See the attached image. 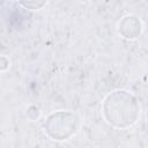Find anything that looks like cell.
<instances>
[{"label":"cell","instance_id":"2","mask_svg":"<svg viewBox=\"0 0 148 148\" xmlns=\"http://www.w3.org/2000/svg\"><path fill=\"white\" fill-rule=\"evenodd\" d=\"M76 130L75 116L71 112H56L47 117L45 132L53 140H66Z\"/></svg>","mask_w":148,"mask_h":148},{"label":"cell","instance_id":"3","mask_svg":"<svg viewBox=\"0 0 148 148\" xmlns=\"http://www.w3.org/2000/svg\"><path fill=\"white\" fill-rule=\"evenodd\" d=\"M119 32L125 37L133 39L141 32V23L135 16H126L119 23Z\"/></svg>","mask_w":148,"mask_h":148},{"label":"cell","instance_id":"1","mask_svg":"<svg viewBox=\"0 0 148 148\" xmlns=\"http://www.w3.org/2000/svg\"><path fill=\"white\" fill-rule=\"evenodd\" d=\"M103 114L109 124L126 128L136 121L139 105L132 94L125 90H117L104 99Z\"/></svg>","mask_w":148,"mask_h":148},{"label":"cell","instance_id":"4","mask_svg":"<svg viewBox=\"0 0 148 148\" xmlns=\"http://www.w3.org/2000/svg\"><path fill=\"white\" fill-rule=\"evenodd\" d=\"M39 113H40L39 109L37 106H35V105H30L28 108V110H27V117L30 120H36L39 117Z\"/></svg>","mask_w":148,"mask_h":148},{"label":"cell","instance_id":"5","mask_svg":"<svg viewBox=\"0 0 148 148\" xmlns=\"http://www.w3.org/2000/svg\"><path fill=\"white\" fill-rule=\"evenodd\" d=\"M5 61H7V58H6L5 56H2V57H1V64H2V65H1V71H2V72L6 71V68L8 67V65H6Z\"/></svg>","mask_w":148,"mask_h":148}]
</instances>
